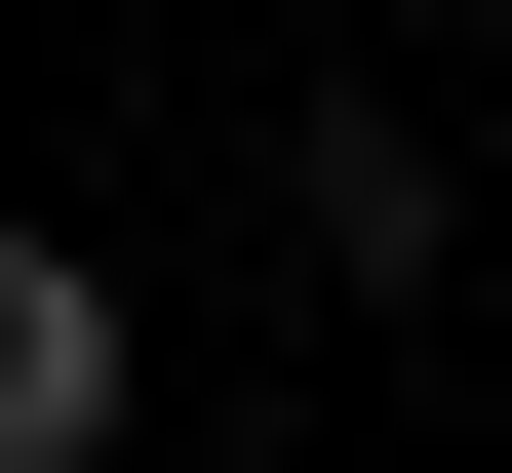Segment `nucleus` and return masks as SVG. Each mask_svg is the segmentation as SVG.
<instances>
[{
	"label": "nucleus",
	"mask_w": 512,
	"mask_h": 473,
	"mask_svg": "<svg viewBox=\"0 0 512 473\" xmlns=\"http://www.w3.org/2000/svg\"><path fill=\"white\" fill-rule=\"evenodd\" d=\"M0 473H119V276L0 237Z\"/></svg>",
	"instance_id": "nucleus-1"
},
{
	"label": "nucleus",
	"mask_w": 512,
	"mask_h": 473,
	"mask_svg": "<svg viewBox=\"0 0 512 473\" xmlns=\"http://www.w3.org/2000/svg\"><path fill=\"white\" fill-rule=\"evenodd\" d=\"M276 237H316V276H355V316H394V276H434L473 198H434V119H276Z\"/></svg>",
	"instance_id": "nucleus-2"
}]
</instances>
